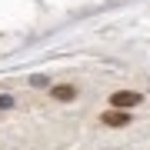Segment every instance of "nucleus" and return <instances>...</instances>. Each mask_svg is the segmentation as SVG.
<instances>
[{"label":"nucleus","mask_w":150,"mask_h":150,"mask_svg":"<svg viewBox=\"0 0 150 150\" xmlns=\"http://www.w3.org/2000/svg\"><path fill=\"white\" fill-rule=\"evenodd\" d=\"M144 100L137 90H120V93H113L110 97V103H113V110H127V107H137V103Z\"/></svg>","instance_id":"nucleus-1"},{"label":"nucleus","mask_w":150,"mask_h":150,"mask_svg":"<svg viewBox=\"0 0 150 150\" xmlns=\"http://www.w3.org/2000/svg\"><path fill=\"white\" fill-rule=\"evenodd\" d=\"M103 123H107V127H127L130 113L127 110H107V113H103Z\"/></svg>","instance_id":"nucleus-2"},{"label":"nucleus","mask_w":150,"mask_h":150,"mask_svg":"<svg viewBox=\"0 0 150 150\" xmlns=\"http://www.w3.org/2000/svg\"><path fill=\"white\" fill-rule=\"evenodd\" d=\"M50 97H54V100H67V103H70V100L77 97V90H74L70 83H67V87L60 83V87H54V90H50Z\"/></svg>","instance_id":"nucleus-3"},{"label":"nucleus","mask_w":150,"mask_h":150,"mask_svg":"<svg viewBox=\"0 0 150 150\" xmlns=\"http://www.w3.org/2000/svg\"><path fill=\"white\" fill-rule=\"evenodd\" d=\"M4 107H13V100H10V97H0V110H4Z\"/></svg>","instance_id":"nucleus-4"}]
</instances>
